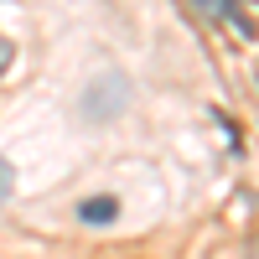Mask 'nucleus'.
Masks as SVG:
<instances>
[{
	"mask_svg": "<svg viewBox=\"0 0 259 259\" xmlns=\"http://www.w3.org/2000/svg\"><path fill=\"white\" fill-rule=\"evenodd\" d=\"M124 99H130V83L119 73H104L99 83H89V94H83V114L89 119H114L124 109Z\"/></svg>",
	"mask_w": 259,
	"mask_h": 259,
	"instance_id": "nucleus-1",
	"label": "nucleus"
},
{
	"mask_svg": "<svg viewBox=\"0 0 259 259\" xmlns=\"http://www.w3.org/2000/svg\"><path fill=\"white\" fill-rule=\"evenodd\" d=\"M11 187H16V166H11L6 156H0V202L11 197Z\"/></svg>",
	"mask_w": 259,
	"mask_h": 259,
	"instance_id": "nucleus-3",
	"label": "nucleus"
},
{
	"mask_svg": "<svg viewBox=\"0 0 259 259\" xmlns=\"http://www.w3.org/2000/svg\"><path fill=\"white\" fill-rule=\"evenodd\" d=\"M119 218V202L114 197H89L78 207V223H89V228H104V223H114Z\"/></svg>",
	"mask_w": 259,
	"mask_h": 259,
	"instance_id": "nucleus-2",
	"label": "nucleus"
},
{
	"mask_svg": "<svg viewBox=\"0 0 259 259\" xmlns=\"http://www.w3.org/2000/svg\"><path fill=\"white\" fill-rule=\"evenodd\" d=\"M11 57H16V47H11V41H6V36H0V73H6V68H11Z\"/></svg>",
	"mask_w": 259,
	"mask_h": 259,
	"instance_id": "nucleus-4",
	"label": "nucleus"
}]
</instances>
